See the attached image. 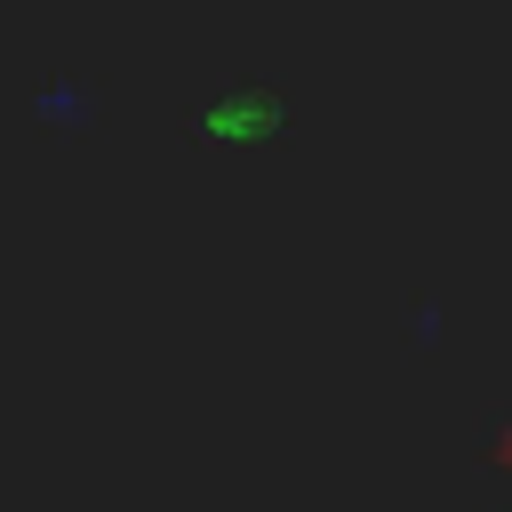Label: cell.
Returning a JSON list of instances; mask_svg holds the SVG:
<instances>
[{
    "label": "cell",
    "instance_id": "3",
    "mask_svg": "<svg viewBox=\"0 0 512 512\" xmlns=\"http://www.w3.org/2000/svg\"><path fill=\"white\" fill-rule=\"evenodd\" d=\"M496 464H512V416L496 424Z\"/></svg>",
    "mask_w": 512,
    "mask_h": 512
},
{
    "label": "cell",
    "instance_id": "1",
    "mask_svg": "<svg viewBox=\"0 0 512 512\" xmlns=\"http://www.w3.org/2000/svg\"><path fill=\"white\" fill-rule=\"evenodd\" d=\"M32 112H40V120H56V128L72 136V128H88L96 88H88L80 72H40V80H32Z\"/></svg>",
    "mask_w": 512,
    "mask_h": 512
},
{
    "label": "cell",
    "instance_id": "2",
    "mask_svg": "<svg viewBox=\"0 0 512 512\" xmlns=\"http://www.w3.org/2000/svg\"><path fill=\"white\" fill-rule=\"evenodd\" d=\"M280 112H288V96H280V88H248V96H240V104H224L208 128H216V136H272V128H280Z\"/></svg>",
    "mask_w": 512,
    "mask_h": 512
}]
</instances>
